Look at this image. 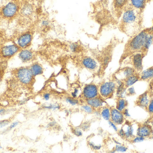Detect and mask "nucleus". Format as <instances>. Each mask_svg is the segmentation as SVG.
Here are the masks:
<instances>
[{"instance_id": "19", "label": "nucleus", "mask_w": 153, "mask_h": 153, "mask_svg": "<svg viewBox=\"0 0 153 153\" xmlns=\"http://www.w3.org/2000/svg\"><path fill=\"white\" fill-rule=\"evenodd\" d=\"M21 13L24 17L28 18L33 14L34 8L33 6L29 3L23 4L20 10Z\"/></svg>"}, {"instance_id": "56", "label": "nucleus", "mask_w": 153, "mask_h": 153, "mask_svg": "<svg viewBox=\"0 0 153 153\" xmlns=\"http://www.w3.org/2000/svg\"></svg>"}, {"instance_id": "7", "label": "nucleus", "mask_w": 153, "mask_h": 153, "mask_svg": "<svg viewBox=\"0 0 153 153\" xmlns=\"http://www.w3.org/2000/svg\"><path fill=\"white\" fill-rule=\"evenodd\" d=\"M32 37V34L29 31L22 33L17 38L16 44L20 49H27L31 45Z\"/></svg>"}, {"instance_id": "3", "label": "nucleus", "mask_w": 153, "mask_h": 153, "mask_svg": "<svg viewBox=\"0 0 153 153\" xmlns=\"http://www.w3.org/2000/svg\"><path fill=\"white\" fill-rule=\"evenodd\" d=\"M117 86L115 81L105 82L102 84L99 88V95L104 99H109L116 92Z\"/></svg>"}, {"instance_id": "25", "label": "nucleus", "mask_w": 153, "mask_h": 153, "mask_svg": "<svg viewBox=\"0 0 153 153\" xmlns=\"http://www.w3.org/2000/svg\"><path fill=\"white\" fill-rule=\"evenodd\" d=\"M43 108L48 110H56L60 109L61 106L59 104L54 103H46L42 106Z\"/></svg>"}, {"instance_id": "38", "label": "nucleus", "mask_w": 153, "mask_h": 153, "mask_svg": "<svg viewBox=\"0 0 153 153\" xmlns=\"http://www.w3.org/2000/svg\"><path fill=\"white\" fill-rule=\"evenodd\" d=\"M10 121L7 119H4V120H1L0 121V128H3L7 126L10 124Z\"/></svg>"}, {"instance_id": "55", "label": "nucleus", "mask_w": 153, "mask_h": 153, "mask_svg": "<svg viewBox=\"0 0 153 153\" xmlns=\"http://www.w3.org/2000/svg\"><path fill=\"white\" fill-rule=\"evenodd\" d=\"M148 1H152V0H148Z\"/></svg>"}, {"instance_id": "35", "label": "nucleus", "mask_w": 153, "mask_h": 153, "mask_svg": "<svg viewBox=\"0 0 153 153\" xmlns=\"http://www.w3.org/2000/svg\"><path fill=\"white\" fill-rule=\"evenodd\" d=\"M147 111L151 115H153V98H151L147 108Z\"/></svg>"}, {"instance_id": "20", "label": "nucleus", "mask_w": 153, "mask_h": 153, "mask_svg": "<svg viewBox=\"0 0 153 153\" xmlns=\"http://www.w3.org/2000/svg\"><path fill=\"white\" fill-rule=\"evenodd\" d=\"M139 79H140V75L136 73L134 74L127 78L124 81L125 87L127 88L133 86L135 83L139 81Z\"/></svg>"}, {"instance_id": "21", "label": "nucleus", "mask_w": 153, "mask_h": 153, "mask_svg": "<svg viewBox=\"0 0 153 153\" xmlns=\"http://www.w3.org/2000/svg\"><path fill=\"white\" fill-rule=\"evenodd\" d=\"M32 74L34 77L41 75L43 73L44 69L41 65L38 63H35L32 64L30 67Z\"/></svg>"}, {"instance_id": "37", "label": "nucleus", "mask_w": 153, "mask_h": 153, "mask_svg": "<svg viewBox=\"0 0 153 153\" xmlns=\"http://www.w3.org/2000/svg\"><path fill=\"white\" fill-rule=\"evenodd\" d=\"M127 94L129 96H133L136 94L135 90L134 87H128V90H127Z\"/></svg>"}, {"instance_id": "34", "label": "nucleus", "mask_w": 153, "mask_h": 153, "mask_svg": "<svg viewBox=\"0 0 153 153\" xmlns=\"http://www.w3.org/2000/svg\"><path fill=\"white\" fill-rule=\"evenodd\" d=\"M145 140V138H144V137L137 136L136 137L135 136L134 138H132L131 141H132L133 143H139L143 142Z\"/></svg>"}, {"instance_id": "44", "label": "nucleus", "mask_w": 153, "mask_h": 153, "mask_svg": "<svg viewBox=\"0 0 153 153\" xmlns=\"http://www.w3.org/2000/svg\"><path fill=\"white\" fill-rule=\"evenodd\" d=\"M19 122L18 121H14V122H13L10 126H9V129L10 130H12V129H13V128H16L17 126L19 125Z\"/></svg>"}, {"instance_id": "15", "label": "nucleus", "mask_w": 153, "mask_h": 153, "mask_svg": "<svg viewBox=\"0 0 153 153\" xmlns=\"http://www.w3.org/2000/svg\"><path fill=\"white\" fill-rule=\"evenodd\" d=\"M143 54L142 53L137 52L133 56V62L134 68L137 72H141L143 70Z\"/></svg>"}, {"instance_id": "32", "label": "nucleus", "mask_w": 153, "mask_h": 153, "mask_svg": "<svg viewBox=\"0 0 153 153\" xmlns=\"http://www.w3.org/2000/svg\"><path fill=\"white\" fill-rule=\"evenodd\" d=\"M72 133L75 136L77 137H81L83 135L82 129H81V128L78 127H76L72 129Z\"/></svg>"}, {"instance_id": "49", "label": "nucleus", "mask_w": 153, "mask_h": 153, "mask_svg": "<svg viewBox=\"0 0 153 153\" xmlns=\"http://www.w3.org/2000/svg\"><path fill=\"white\" fill-rule=\"evenodd\" d=\"M27 100L26 99H25L22 100H21L20 101L19 104L21 105H23V104H25L26 103V102H27Z\"/></svg>"}, {"instance_id": "54", "label": "nucleus", "mask_w": 153, "mask_h": 153, "mask_svg": "<svg viewBox=\"0 0 153 153\" xmlns=\"http://www.w3.org/2000/svg\"><path fill=\"white\" fill-rule=\"evenodd\" d=\"M2 149V146L0 145V149Z\"/></svg>"}, {"instance_id": "6", "label": "nucleus", "mask_w": 153, "mask_h": 153, "mask_svg": "<svg viewBox=\"0 0 153 153\" xmlns=\"http://www.w3.org/2000/svg\"><path fill=\"white\" fill-rule=\"evenodd\" d=\"M82 95L85 100L98 97L100 96L99 87L94 84H86L82 90Z\"/></svg>"}, {"instance_id": "46", "label": "nucleus", "mask_w": 153, "mask_h": 153, "mask_svg": "<svg viewBox=\"0 0 153 153\" xmlns=\"http://www.w3.org/2000/svg\"><path fill=\"white\" fill-rule=\"evenodd\" d=\"M109 60L110 58L109 57H105L103 62V64L104 66L108 65V63L109 62Z\"/></svg>"}, {"instance_id": "17", "label": "nucleus", "mask_w": 153, "mask_h": 153, "mask_svg": "<svg viewBox=\"0 0 153 153\" xmlns=\"http://www.w3.org/2000/svg\"><path fill=\"white\" fill-rule=\"evenodd\" d=\"M82 64L85 68L90 71H94L98 67V63L96 60L89 57H86L82 59Z\"/></svg>"}, {"instance_id": "39", "label": "nucleus", "mask_w": 153, "mask_h": 153, "mask_svg": "<svg viewBox=\"0 0 153 153\" xmlns=\"http://www.w3.org/2000/svg\"><path fill=\"white\" fill-rule=\"evenodd\" d=\"M81 126V128L82 129L83 131H86V130L89 129V128H90V124L87 122H84L82 124H81L80 125Z\"/></svg>"}, {"instance_id": "2", "label": "nucleus", "mask_w": 153, "mask_h": 153, "mask_svg": "<svg viewBox=\"0 0 153 153\" xmlns=\"http://www.w3.org/2000/svg\"><path fill=\"white\" fill-rule=\"evenodd\" d=\"M148 34V31L146 30L138 33L129 41L128 46V49L134 53L143 50L146 39Z\"/></svg>"}, {"instance_id": "30", "label": "nucleus", "mask_w": 153, "mask_h": 153, "mask_svg": "<svg viewBox=\"0 0 153 153\" xmlns=\"http://www.w3.org/2000/svg\"><path fill=\"white\" fill-rule=\"evenodd\" d=\"M65 101L66 103L71 106H75L79 104L78 99H74L72 97H67L65 98Z\"/></svg>"}, {"instance_id": "26", "label": "nucleus", "mask_w": 153, "mask_h": 153, "mask_svg": "<svg viewBox=\"0 0 153 153\" xmlns=\"http://www.w3.org/2000/svg\"><path fill=\"white\" fill-rule=\"evenodd\" d=\"M153 42V35L148 34L146 39L144 45L143 51H146L149 49Z\"/></svg>"}, {"instance_id": "22", "label": "nucleus", "mask_w": 153, "mask_h": 153, "mask_svg": "<svg viewBox=\"0 0 153 153\" xmlns=\"http://www.w3.org/2000/svg\"><path fill=\"white\" fill-rule=\"evenodd\" d=\"M101 117L104 120L109 121L111 119V108L106 106L102 108L100 110Z\"/></svg>"}, {"instance_id": "14", "label": "nucleus", "mask_w": 153, "mask_h": 153, "mask_svg": "<svg viewBox=\"0 0 153 153\" xmlns=\"http://www.w3.org/2000/svg\"><path fill=\"white\" fill-rule=\"evenodd\" d=\"M137 16L133 10H129L126 11L122 17V22L125 25H131L136 21Z\"/></svg>"}, {"instance_id": "11", "label": "nucleus", "mask_w": 153, "mask_h": 153, "mask_svg": "<svg viewBox=\"0 0 153 153\" xmlns=\"http://www.w3.org/2000/svg\"><path fill=\"white\" fill-rule=\"evenodd\" d=\"M136 71L132 67H125L119 71L116 74V79L124 81L127 78L136 73Z\"/></svg>"}, {"instance_id": "27", "label": "nucleus", "mask_w": 153, "mask_h": 153, "mask_svg": "<svg viewBox=\"0 0 153 153\" xmlns=\"http://www.w3.org/2000/svg\"><path fill=\"white\" fill-rule=\"evenodd\" d=\"M146 0H131L133 6L137 9H143L145 7Z\"/></svg>"}, {"instance_id": "8", "label": "nucleus", "mask_w": 153, "mask_h": 153, "mask_svg": "<svg viewBox=\"0 0 153 153\" xmlns=\"http://www.w3.org/2000/svg\"><path fill=\"white\" fill-rule=\"evenodd\" d=\"M88 145L93 151H100L103 146L102 137L100 135L91 136L88 139Z\"/></svg>"}, {"instance_id": "42", "label": "nucleus", "mask_w": 153, "mask_h": 153, "mask_svg": "<svg viewBox=\"0 0 153 153\" xmlns=\"http://www.w3.org/2000/svg\"><path fill=\"white\" fill-rule=\"evenodd\" d=\"M41 25L42 27H48L50 25V22L48 20L44 19L41 21Z\"/></svg>"}, {"instance_id": "23", "label": "nucleus", "mask_w": 153, "mask_h": 153, "mask_svg": "<svg viewBox=\"0 0 153 153\" xmlns=\"http://www.w3.org/2000/svg\"><path fill=\"white\" fill-rule=\"evenodd\" d=\"M140 79L143 81L149 80L153 78V67L148 68L141 73Z\"/></svg>"}, {"instance_id": "53", "label": "nucleus", "mask_w": 153, "mask_h": 153, "mask_svg": "<svg viewBox=\"0 0 153 153\" xmlns=\"http://www.w3.org/2000/svg\"><path fill=\"white\" fill-rule=\"evenodd\" d=\"M151 31H153V27H152V30H151Z\"/></svg>"}, {"instance_id": "33", "label": "nucleus", "mask_w": 153, "mask_h": 153, "mask_svg": "<svg viewBox=\"0 0 153 153\" xmlns=\"http://www.w3.org/2000/svg\"><path fill=\"white\" fill-rule=\"evenodd\" d=\"M127 0H115V5L117 8H121L126 4Z\"/></svg>"}, {"instance_id": "28", "label": "nucleus", "mask_w": 153, "mask_h": 153, "mask_svg": "<svg viewBox=\"0 0 153 153\" xmlns=\"http://www.w3.org/2000/svg\"><path fill=\"white\" fill-rule=\"evenodd\" d=\"M71 97L74 99H78L81 95H82V90L78 87L73 88L71 93Z\"/></svg>"}, {"instance_id": "40", "label": "nucleus", "mask_w": 153, "mask_h": 153, "mask_svg": "<svg viewBox=\"0 0 153 153\" xmlns=\"http://www.w3.org/2000/svg\"><path fill=\"white\" fill-rule=\"evenodd\" d=\"M108 125H109L110 126V127H111L115 132H118V128L117 125H116L115 123H113V122L111 120L108 121Z\"/></svg>"}, {"instance_id": "41", "label": "nucleus", "mask_w": 153, "mask_h": 153, "mask_svg": "<svg viewBox=\"0 0 153 153\" xmlns=\"http://www.w3.org/2000/svg\"><path fill=\"white\" fill-rule=\"evenodd\" d=\"M50 98H51V94L49 93H45L43 94V98L44 100L45 101H49L50 100Z\"/></svg>"}, {"instance_id": "48", "label": "nucleus", "mask_w": 153, "mask_h": 153, "mask_svg": "<svg viewBox=\"0 0 153 153\" xmlns=\"http://www.w3.org/2000/svg\"><path fill=\"white\" fill-rule=\"evenodd\" d=\"M56 125V122L55 121H52V122H50V123L48 124V127H54Z\"/></svg>"}, {"instance_id": "12", "label": "nucleus", "mask_w": 153, "mask_h": 153, "mask_svg": "<svg viewBox=\"0 0 153 153\" xmlns=\"http://www.w3.org/2000/svg\"><path fill=\"white\" fill-rule=\"evenodd\" d=\"M152 125L148 124H143L138 126L136 135L145 138L150 137L152 135Z\"/></svg>"}, {"instance_id": "16", "label": "nucleus", "mask_w": 153, "mask_h": 153, "mask_svg": "<svg viewBox=\"0 0 153 153\" xmlns=\"http://www.w3.org/2000/svg\"><path fill=\"white\" fill-rule=\"evenodd\" d=\"M151 98L148 92H146L138 97L136 102V104L140 107L143 109L147 108L150 102Z\"/></svg>"}, {"instance_id": "52", "label": "nucleus", "mask_w": 153, "mask_h": 153, "mask_svg": "<svg viewBox=\"0 0 153 153\" xmlns=\"http://www.w3.org/2000/svg\"><path fill=\"white\" fill-rule=\"evenodd\" d=\"M152 135H151V137L152 139H153V121L152 122Z\"/></svg>"}, {"instance_id": "47", "label": "nucleus", "mask_w": 153, "mask_h": 153, "mask_svg": "<svg viewBox=\"0 0 153 153\" xmlns=\"http://www.w3.org/2000/svg\"><path fill=\"white\" fill-rule=\"evenodd\" d=\"M93 114H94L95 116L98 117L101 116L100 112V111H99L98 110H94Z\"/></svg>"}, {"instance_id": "36", "label": "nucleus", "mask_w": 153, "mask_h": 153, "mask_svg": "<svg viewBox=\"0 0 153 153\" xmlns=\"http://www.w3.org/2000/svg\"><path fill=\"white\" fill-rule=\"evenodd\" d=\"M70 48L71 51L74 53L77 52L79 49V46L76 43H73V44H71Z\"/></svg>"}, {"instance_id": "4", "label": "nucleus", "mask_w": 153, "mask_h": 153, "mask_svg": "<svg viewBox=\"0 0 153 153\" xmlns=\"http://www.w3.org/2000/svg\"><path fill=\"white\" fill-rule=\"evenodd\" d=\"M19 11V7L15 2L11 1L1 9V14L4 18L10 19L15 17Z\"/></svg>"}, {"instance_id": "45", "label": "nucleus", "mask_w": 153, "mask_h": 153, "mask_svg": "<svg viewBox=\"0 0 153 153\" xmlns=\"http://www.w3.org/2000/svg\"><path fill=\"white\" fill-rule=\"evenodd\" d=\"M122 112H123V115H124L125 117H130V115L129 113V112H128V109H125L122 111Z\"/></svg>"}, {"instance_id": "9", "label": "nucleus", "mask_w": 153, "mask_h": 153, "mask_svg": "<svg viewBox=\"0 0 153 153\" xmlns=\"http://www.w3.org/2000/svg\"><path fill=\"white\" fill-rule=\"evenodd\" d=\"M111 121L117 125H122L125 121V117L123 112L118 110L116 108H111Z\"/></svg>"}, {"instance_id": "10", "label": "nucleus", "mask_w": 153, "mask_h": 153, "mask_svg": "<svg viewBox=\"0 0 153 153\" xmlns=\"http://www.w3.org/2000/svg\"><path fill=\"white\" fill-rule=\"evenodd\" d=\"M85 100L86 104L90 105L94 110H100L103 107L107 106L106 101L100 96Z\"/></svg>"}, {"instance_id": "1", "label": "nucleus", "mask_w": 153, "mask_h": 153, "mask_svg": "<svg viewBox=\"0 0 153 153\" xmlns=\"http://www.w3.org/2000/svg\"><path fill=\"white\" fill-rule=\"evenodd\" d=\"M15 75L18 81L24 86L32 84L34 77L30 67L23 66L18 68L15 72Z\"/></svg>"}, {"instance_id": "13", "label": "nucleus", "mask_w": 153, "mask_h": 153, "mask_svg": "<svg viewBox=\"0 0 153 153\" xmlns=\"http://www.w3.org/2000/svg\"><path fill=\"white\" fill-rule=\"evenodd\" d=\"M18 57L22 63H27L34 59V54L31 50L27 49H24L20 50L18 53Z\"/></svg>"}, {"instance_id": "29", "label": "nucleus", "mask_w": 153, "mask_h": 153, "mask_svg": "<svg viewBox=\"0 0 153 153\" xmlns=\"http://www.w3.org/2000/svg\"><path fill=\"white\" fill-rule=\"evenodd\" d=\"M81 109L82 111H83L84 113L88 114H93L94 111V109L91 106L87 104L82 106L81 107Z\"/></svg>"}, {"instance_id": "31", "label": "nucleus", "mask_w": 153, "mask_h": 153, "mask_svg": "<svg viewBox=\"0 0 153 153\" xmlns=\"http://www.w3.org/2000/svg\"><path fill=\"white\" fill-rule=\"evenodd\" d=\"M114 149L116 151V152H126L127 151L128 148L125 146L122 145H116L114 147Z\"/></svg>"}, {"instance_id": "5", "label": "nucleus", "mask_w": 153, "mask_h": 153, "mask_svg": "<svg viewBox=\"0 0 153 153\" xmlns=\"http://www.w3.org/2000/svg\"><path fill=\"white\" fill-rule=\"evenodd\" d=\"M19 51V47L16 44H9L1 48L0 56L2 58L8 59L14 56Z\"/></svg>"}, {"instance_id": "51", "label": "nucleus", "mask_w": 153, "mask_h": 153, "mask_svg": "<svg viewBox=\"0 0 153 153\" xmlns=\"http://www.w3.org/2000/svg\"><path fill=\"white\" fill-rule=\"evenodd\" d=\"M113 142H114V143L116 144V145H121V143H120L117 140L114 139V140H113Z\"/></svg>"}, {"instance_id": "43", "label": "nucleus", "mask_w": 153, "mask_h": 153, "mask_svg": "<svg viewBox=\"0 0 153 153\" xmlns=\"http://www.w3.org/2000/svg\"><path fill=\"white\" fill-rule=\"evenodd\" d=\"M118 134L119 136L122 138H125V133L123 128H121L120 129H118Z\"/></svg>"}, {"instance_id": "18", "label": "nucleus", "mask_w": 153, "mask_h": 153, "mask_svg": "<svg viewBox=\"0 0 153 153\" xmlns=\"http://www.w3.org/2000/svg\"><path fill=\"white\" fill-rule=\"evenodd\" d=\"M122 128L125 131V138L128 140H132L135 137L134 135V128L133 125L129 123H126Z\"/></svg>"}, {"instance_id": "50", "label": "nucleus", "mask_w": 153, "mask_h": 153, "mask_svg": "<svg viewBox=\"0 0 153 153\" xmlns=\"http://www.w3.org/2000/svg\"><path fill=\"white\" fill-rule=\"evenodd\" d=\"M6 112V110L4 108L0 109V115L4 114Z\"/></svg>"}, {"instance_id": "24", "label": "nucleus", "mask_w": 153, "mask_h": 153, "mask_svg": "<svg viewBox=\"0 0 153 153\" xmlns=\"http://www.w3.org/2000/svg\"><path fill=\"white\" fill-rule=\"evenodd\" d=\"M128 105V102L124 98H118L116 102V108L119 110L122 111L126 108Z\"/></svg>"}]
</instances>
